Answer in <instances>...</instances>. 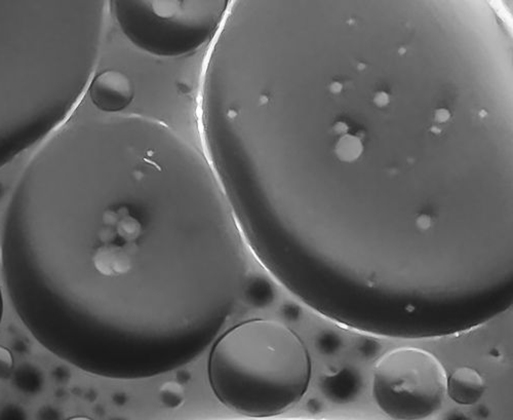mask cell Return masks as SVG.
Instances as JSON below:
<instances>
[{
	"instance_id": "obj_1",
	"label": "cell",
	"mask_w": 513,
	"mask_h": 420,
	"mask_svg": "<svg viewBox=\"0 0 513 420\" xmlns=\"http://www.w3.org/2000/svg\"><path fill=\"white\" fill-rule=\"evenodd\" d=\"M3 276L22 324L91 375L146 379L212 344L248 274L236 224L212 207H138L81 163L25 166L4 214Z\"/></svg>"
},
{
	"instance_id": "obj_2",
	"label": "cell",
	"mask_w": 513,
	"mask_h": 420,
	"mask_svg": "<svg viewBox=\"0 0 513 420\" xmlns=\"http://www.w3.org/2000/svg\"><path fill=\"white\" fill-rule=\"evenodd\" d=\"M312 363L301 337L277 320L251 319L227 330L212 347L207 376L216 398L248 418H271L308 390Z\"/></svg>"
},
{
	"instance_id": "obj_3",
	"label": "cell",
	"mask_w": 513,
	"mask_h": 420,
	"mask_svg": "<svg viewBox=\"0 0 513 420\" xmlns=\"http://www.w3.org/2000/svg\"><path fill=\"white\" fill-rule=\"evenodd\" d=\"M445 367L431 353L401 347L383 355L372 371L371 392L394 420H422L435 414L447 396Z\"/></svg>"
},
{
	"instance_id": "obj_4",
	"label": "cell",
	"mask_w": 513,
	"mask_h": 420,
	"mask_svg": "<svg viewBox=\"0 0 513 420\" xmlns=\"http://www.w3.org/2000/svg\"><path fill=\"white\" fill-rule=\"evenodd\" d=\"M87 91L91 103L99 110L118 112L131 104L135 88L125 73L109 69L92 78Z\"/></svg>"
},
{
	"instance_id": "obj_5",
	"label": "cell",
	"mask_w": 513,
	"mask_h": 420,
	"mask_svg": "<svg viewBox=\"0 0 513 420\" xmlns=\"http://www.w3.org/2000/svg\"><path fill=\"white\" fill-rule=\"evenodd\" d=\"M363 387V377L354 367L345 366L322 375L319 388L326 400L344 405L355 401Z\"/></svg>"
},
{
	"instance_id": "obj_6",
	"label": "cell",
	"mask_w": 513,
	"mask_h": 420,
	"mask_svg": "<svg viewBox=\"0 0 513 420\" xmlns=\"http://www.w3.org/2000/svg\"><path fill=\"white\" fill-rule=\"evenodd\" d=\"M485 383L479 372L471 367H461L448 377L447 394L457 404L472 406L479 402Z\"/></svg>"
},
{
	"instance_id": "obj_7",
	"label": "cell",
	"mask_w": 513,
	"mask_h": 420,
	"mask_svg": "<svg viewBox=\"0 0 513 420\" xmlns=\"http://www.w3.org/2000/svg\"><path fill=\"white\" fill-rule=\"evenodd\" d=\"M241 297L249 306L263 309L271 306L277 298V290L271 279L261 273H248Z\"/></svg>"
},
{
	"instance_id": "obj_8",
	"label": "cell",
	"mask_w": 513,
	"mask_h": 420,
	"mask_svg": "<svg viewBox=\"0 0 513 420\" xmlns=\"http://www.w3.org/2000/svg\"><path fill=\"white\" fill-rule=\"evenodd\" d=\"M12 384L17 391L26 396L40 394L45 386V374L41 367L32 362H23L14 369Z\"/></svg>"
},
{
	"instance_id": "obj_9",
	"label": "cell",
	"mask_w": 513,
	"mask_h": 420,
	"mask_svg": "<svg viewBox=\"0 0 513 420\" xmlns=\"http://www.w3.org/2000/svg\"><path fill=\"white\" fill-rule=\"evenodd\" d=\"M344 338L335 330L324 328L319 330L314 337L316 351L324 357H334L344 347Z\"/></svg>"
},
{
	"instance_id": "obj_10",
	"label": "cell",
	"mask_w": 513,
	"mask_h": 420,
	"mask_svg": "<svg viewBox=\"0 0 513 420\" xmlns=\"http://www.w3.org/2000/svg\"><path fill=\"white\" fill-rule=\"evenodd\" d=\"M184 385L178 381H168L158 391L159 403L167 409H178L185 402Z\"/></svg>"
},
{
	"instance_id": "obj_11",
	"label": "cell",
	"mask_w": 513,
	"mask_h": 420,
	"mask_svg": "<svg viewBox=\"0 0 513 420\" xmlns=\"http://www.w3.org/2000/svg\"><path fill=\"white\" fill-rule=\"evenodd\" d=\"M363 146L360 138L352 135H344L336 145V154L342 161L351 162L362 153Z\"/></svg>"
},
{
	"instance_id": "obj_12",
	"label": "cell",
	"mask_w": 513,
	"mask_h": 420,
	"mask_svg": "<svg viewBox=\"0 0 513 420\" xmlns=\"http://www.w3.org/2000/svg\"><path fill=\"white\" fill-rule=\"evenodd\" d=\"M382 351V345L376 337L361 335L356 341V352L363 360H374Z\"/></svg>"
},
{
	"instance_id": "obj_13",
	"label": "cell",
	"mask_w": 513,
	"mask_h": 420,
	"mask_svg": "<svg viewBox=\"0 0 513 420\" xmlns=\"http://www.w3.org/2000/svg\"><path fill=\"white\" fill-rule=\"evenodd\" d=\"M0 420H29V414L23 405L6 402L0 405Z\"/></svg>"
},
{
	"instance_id": "obj_14",
	"label": "cell",
	"mask_w": 513,
	"mask_h": 420,
	"mask_svg": "<svg viewBox=\"0 0 513 420\" xmlns=\"http://www.w3.org/2000/svg\"><path fill=\"white\" fill-rule=\"evenodd\" d=\"M15 369V360L9 348L0 345V380L12 377Z\"/></svg>"
},
{
	"instance_id": "obj_15",
	"label": "cell",
	"mask_w": 513,
	"mask_h": 420,
	"mask_svg": "<svg viewBox=\"0 0 513 420\" xmlns=\"http://www.w3.org/2000/svg\"><path fill=\"white\" fill-rule=\"evenodd\" d=\"M279 311H281V316L283 319H285L286 321L291 322V323L299 322L303 318V314H304L302 307L298 304V303L292 302V301L285 302L284 304L281 306Z\"/></svg>"
},
{
	"instance_id": "obj_16",
	"label": "cell",
	"mask_w": 513,
	"mask_h": 420,
	"mask_svg": "<svg viewBox=\"0 0 513 420\" xmlns=\"http://www.w3.org/2000/svg\"><path fill=\"white\" fill-rule=\"evenodd\" d=\"M36 420H64V413L55 405L45 404L37 410Z\"/></svg>"
},
{
	"instance_id": "obj_17",
	"label": "cell",
	"mask_w": 513,
	"mask_h": 420,
	"mask_svg": "<svg viewBox=\"0 0 513 420\" xmlns=\"http://www.w3.org/2000/svg\"><path fill=\"white\" fill-rule=\"evenodd\" d=\"M51 377L58 385H66L72 378V371L67 365H56L51 371Z\"/></svg>"
},
{
	"instance_id": "obj_18",
	"label": "cell",
	"mask_w": 513,
	"mask_h": 420,
	"mask_svg": "<svg viewBox=\"0 0 513 420\" xmlns=\"http://www.w3.org/2000/svg\"><path fill=\"white\" fill-rule=\"evenodd\" d=\"M12 346H13L14 352L21 356L28 355L31 351L30 341L24 337H20V336L16 337L12 342Z\"/></svg>"
},
{
	"instance_id": "obj_19",
	"label": "cell",
	"mask_w": 513,
	"mask_h": 420,
	"mask_svg": "<svg viewBox=\"0 0 513 420\" xmlns=\"http://www.w3.org/2000/svg\"><path fill=\"white\" fill-rule=\"evenodd\" d=\"M111 401H112L113 405H115L118 408H121L127 404L129 395L123 390H116L111 395Z\"/></svg>"
},
{
	"instance_id": "obj_20",
	"label": "cell",
	"mask_w": 513,
	"mask_h": 420,
	"mask_svg": "<svg viewBox=\"0 0 513 420\" xmlns=\"http://www.w3.org/2000/svg\"><path fill=\"white\" fill-rule=\"evenodd\" d=\"M323 408V403L317 398H311L306 403V409L312 414L319 413Z\"/></svg>"
},
{
	"instance_id": "obj_21",
	"label": "cell",
	"mask_w": 513,
	"mask_h": 420,
	"mask_svg": "<svg viewBox=\"0 0 513 420\" xmlns=\"http://www.w3.org/2000/svg\"><path fill=\"white\" fill-rule=\"evenodd\" d=\"M451 118V113L448 109H445V108H440V109H437L434 113V119L437 123L439 124H444L446 122H448Z\"/></svg>"
},
{
	"instance_id": "obj_22",
	"label": "cell",
	"mask_w": 513,
	"mask_h": 420,
	"mask_svg": "<svg viewBox=\"0 0 513 420\" xmlns=\"http://www.w3.org/2000/svg\"><path fill=\"white\" fill-rule=\"evenodd\" d=\"M389 95L385 91H378L374 97V103L378 107H385L389 103Z\"/></svg>"
},
{
	"instance_id": "obj_23",
	"label": "cell",
	"mask_w": 513,
	"mask_h": 420,
	"mask_svg": "<svg viewBox=\"0 0 513 420\" xmlns=\"http://www.w3.org/2000/svg\"><path fill=\"white\" fill-rule=\"evenodd\" d=\"M190 379H191V374H190V372L187 371V370L181 369L177 373V379H176V381H178L182 385L188 383L190 381Z\"/></svg>"
},
{
	"instance_id": "obj_24",
	"label": "cell",
	"mask_w": 513,
	"mask_h": 420,
	"mask_svg": "<svg viewBox=\"0 0 513 420\" xmlns=\"http://www.w3.org/2000/svg\"><path fill=\"white\" fill-rule=\"evenodd\" d=\"M444 420H470V418L460 411H453L450 412Z\"/></svg>"
},
{
	"instance_id": "obj_25",
	"label": "cell",
	"mask_w": 513,
	"mask_h": 420,
	"mask_svg": "<svg viewBox=\"0 0 513 420\" xmlns=\"http://www.w3.org/2000/svg\"><path fill=\"white\" fill-rule=\"evenodd\" d=\"M82 396L85 401H87L89 403H94L98 399V391L94 388H89V389L84 390Z\"/></svg>"
},
{
	"instance_id": "obj_26",
	"label": "cell",
	"mask_w": 513,
	"mask_h": 420,
	"mask_svg": "<svg viewBox=\"0 0 513 420\" xmlns=\"http://www.w3.org/2000/svg\"><path fill=\"white\" fill-rule=\"evenodd\" d=\"M333 129H334V132H335L336 134H338V135H343V136H344V135H347L348 130H349V127H348V125H347L346 123H344V122H338V123H336V124H335V126H334V128H333Z\"/></svg>"
},
{
	"instance_id": "obj_27",
	"label": "cell",
	"mask_w": 513,
	"mask_h": 420,
	"mask_svg": "<svg viewBox=\"0 0 513 420\" xmlns=\"http://www.w3.org/2000/svg\"><path fill=\"white\" fill-rule=\"evenodd\" d=\"M54 395H55V398H56L57 400H59V401H64V400H66V398L68 396V390H67L64 386H61V385H60L58 388H56V389H55V391H54Z\"/></svg>"
},
{
	"instance_id": "obj_28",
	"label": "cell",
	"mask_w": 513,
	"mask_h": 420,
	"mask_svg": "<svg viewBox=\"0 0 513 420\" xmlns=\"http://www.w3.org/2000/svg\"><path fill=\"white\" fill-rule=\"evenodd\" d=\"M475 413L478 417L480 418H485L487 415H488V409L483 406V405H479L476 409H475Z\"/></svg>"
},
{
	"instance_id": "obj_29",
	"label": "cell",
	"mask_w": 513,
	"mask_h": 420,
	"mask_svg": "<svg viewBox=\"0 0 513 420\" xmlns=\"http://www.w3.org/2000/svg\"><path fill=\"white\" fill-rule=\"evenodd\" d=\"M342 89H343V85H342V83H340L338 81H334L330 84V90L333 92V94H340Z\"/></svg>"
},
{
	"instance_id": "obj_30",
	"label": "cell",
	"mask_w": 513,
	"mask_h": 420,
	"mask_svg": "<svg viewBox=\"0 0 513 420\" xmlns=\"http://www.w3.org/2000/svg\"><path fill=\"white\" fill-rule=\"evenodd\" d=\"M6 193H7V187H6V185H5V183H4L2 180H0V201L3 200V198H4V197H5V195H6Z\"/></svg>"
},
{
	"instance_id": "obj_31",
	"label": "cell",
	"mask_w": 513,
	"mask_h": 420,
	"mask_svg": "<svg viewBox=\"0 0 513 420\" xmlns=\"http://www.w3.org/2000/svg\"><path fill=\"white\" fill-rule=\"evenodd\" d=\"M71 391H72L75 395H79V396H80V395H83V392H84V390H83V389H82L79 385H77V384H76V385H74V386L72 387Z\"/></svg>"
},
{
	"instance_id": "obj_32",
	"label": "cell",
	"mask_w": 513,
	"mask_h": 420,
	"mask_svg": "<svg viewBox=\"0 0 513 420\" xmlns=\"http://www.w3.org/2000/svg\"><path fill=\"white\" fill-rule=\"evenodd\" d=\"M105 412H106V410H105V408H104L102 405H97V406L95 407V413H96L97 415H99V416H103V415L105 414Z\"/></svg>"
},
{
	"instance_id": "obj_33",
	"label": "cell",
	"mask_w": 513,
	"mask_h": 420,
	"mask_svg": "<svg viewBox=\"0 0 513 420\" xmlns=\"http://www.w3.org/2000/svg\"><path fill=\"white\" fill-rule=\"evenodd\" d=\"M66 420H95V419H92L87 416H73V417H70Z\"/></svg>"
},
{
	"instance_id": "obj_34",
	"label": "cell",
	"mask_w": 513,
	"mask_h": 420,
	"mask_svg": "<svg viewBox=\"0 0 513 420\" xmlns=\"http://www.w3.org/2000/svg\"><path fill=\"white\" fill-rule=\"evenodd\" d=\"M107 420H131L129 417L126 416H122V415H116V416H112L110 418H108Z\"/></svg>"
},
{
	"instance_id": "obj_35",
	"label": "cell",
	"mask_w": 513,
	"mask_h": 420,
	"mask_svg": "<svg viewBox=\"0 0 513 420\" xmlns=\"http://www.w3.org/2000/svg\"><path fill=\"white\" fill-rule=\"evenodd\" d=\"M3 312H4V301H3V295H2V290H0V323H2V319H3Z\"/></svg>"
},
{
	"instance_id": "obj_36",
	"label": "cell",
	"mask_w": 513,
	"mask_h": 420,
	"mask_svg": "<svg viewBox=\"0 0 513 420\" xmlns=\"http://www.w3.org/2000/svg\"><path fill=\"white\" fill-rule=\"evenodd\" d=\"M431 132H432L433 134L439 135V134L441 133V129H440V128H438L437 126H434V127H432V128H431Z\"/></svg>"
},
{
	"instance_id": "obj_37",
	"label": "cell",
	"mask_w": 513,
	"mask_h": 420,
	"mask_svg": "<svg viewBox=\"0 0 513 420\" xmlns=\"http://www.w3.org/2000/svg\"><path fill=\"white\" fill-rule=\"evenodd\" d=\"M479 116H480V118H485V116H486V112H485L484 110H481V111L479 112Z\"/></svg>"
},
{
	"instance_id": "obj_38",
	"label": "cell",
	"mask_w": 513,
	"mask_h": 420,
	"mask_svg": "<svg viewBox=\"0 0 513 420\" xmlns=\"http://www.w3.org/2000/svg\"><path fill=\"white\" fill-rule=\"evenodd\" d=\"M364 67H365V65H364V64H358V69H359V70L364 69Z\"/></svg>"
},
{
	"instance_id": "obj_39",
	"label": "cell",
	"mask_w": 513,
	"mask_h": 420,
	"mask_svg": "<svg viewBox=\"0 0 513 420\" xmlns=\"http://www.w3.org/2000/svg\"><path fill=\"white\" fill-rule=\"evenodd\" d=\"M400 51H401V52H400V53H401V54H402V53H403V54H404V53H405V52H406V50H405V49H401V50H400Z\"/></svg>"
}]
</instances>
